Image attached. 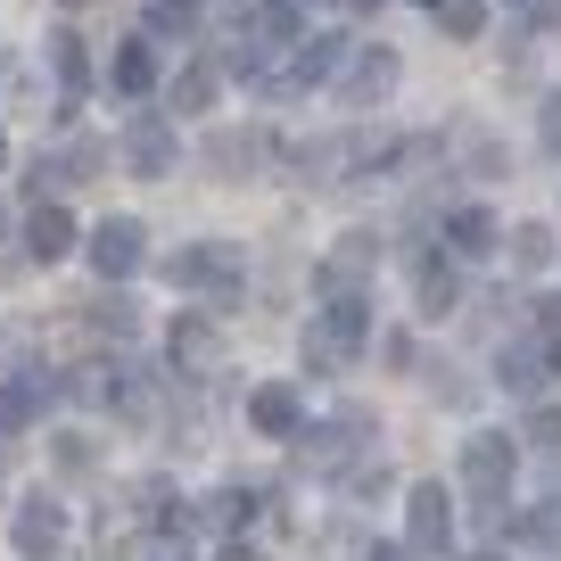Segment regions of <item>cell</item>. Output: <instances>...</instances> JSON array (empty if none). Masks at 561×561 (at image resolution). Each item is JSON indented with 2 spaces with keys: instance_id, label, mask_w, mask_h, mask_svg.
Masks as SVG:
<instances>
[{
  "instance_id": "obj_13",
  "label": "cell",
  "mask_w": 561,
  "mask_h": 561,
  "mask_svg": "<svg viewBox=\"0 0 561 561\" xmlns=\"http://www.w3.org/2000/svg\"><path fill=\"white\" fill-rule=\"evenodd\" d=\"M67 248H75V215L67 207H34L25 215V256L34 264H58Z\"/></svg>"
},
{
  "instance_id": "obj_9",
  "label": "cell",
  "mask_w": 561,
  "mask_h": 561,
  "mask_svg": "<svg viewBox=\"0 0 561 561\" xmlns=\"http://www.w3.org/2000/svg\"><path fill=\"white\" fill-rule=\"evenodd\" d=\"M347 50H355V42H339V34H306L298 50H289V75H280V91H314V83H339Z\"/></svg>"
},
{
  "instance_id": "obj_10",
  "label": "cell",
  "mask_w": 561,
  "mask_h": 561,
  "mask_svg": "<svg viewBox=\"0 0 561 561\" xmlns=\"http://www.w3.org/2000/svg\"><path fill=\"white\" fill-rule=\"evenodd\" d=\"M9 537H18V553H25V561H42L58 537H67V512H58V495H50V488H34V495L18 504V520H9Z\"/></svg>"
},
{
  "instance_id": "obj_25",
  "label": "cell",
  "mask_w": 561,
  "mask_h": 561,
  "mask_svg": "<svg viewBox=\"0 0 561 561\" xmlns=\"http://www.w3.org/2000/svg\"><path fill=\"white\" fill-rule=\"evenodd\" d=\"M446 231L462 240V256H488V248H495V215H479V207H462Z\"/></svg>"
},
{
  "instance_id": "obj_3",
  "label": "cell",
  "mask_w": 561,
  "mask_h": 561,
  "mask_svg": "<svg viewBox=\"0 0 561 561\" xmlns=\"http://www.w3.org/2000/svg\"><path fill=\"white\" fill-rule=\"evenodd\" d=\"M404 512H413V520H404V553H446V545H455V495H446L438 479H421V488L404 495Z\"/></svg>"
},
{
  "instance_id": "obj_34",
  "label": "cell",
  "mask_w": 561,
  "mask_h": 561,
  "mask_svg": "<svg viewBox=\"0 0 561 561\" xmlns=\"http://www.w3.org/2000/svg\"><path fill=\"white\" fill-rule=\"evenodd\" d=\"M371 561H404V545H380V553H371Z\"/></svg>"
},
{
  "instance_id": "obj_31",
  "label": "cell",
  "mask_w": 561,
  "mask_h": 561,
  "mask_svg": "<svg viewBox=\"0 0 561 561\" xmlns=\"http://www.w3.org/2000/svg\"><path fill=\"white\" fill-rule=\"evenodd\" d=\"M545 140H553V149H561V91H553V100H545Z\"/></svg>"
},
{
  "instance_id": "obj_1",
  "label": "cell",
  "mask_w": 561,
  "mask_h": 561,
  "mask_svg": "<svg viewBox=\"0 0 561 561\" xmlns=\"http://www.w3.org/2000/svg\"><path fill=\"white\" fill-rule=\"evenodd\" d=\"M512 462H520V446H512L504 430H471V438H462V488H471L488 512H504V495H512Z\"/></svg>"
},
{
  "instance_id": "obj_4",
  "label": "cell",
  "mask_w": 561,
  "mask_h": 561,
  "mask_svg": "<svg viewBox=\"0 0 561 561\" xmlns=\"http://www.w3.org/2000/svg\"><path fill=\"white\" fill-rule=\"evenodd\" d=\"M371 264H380V231H347V240L314 264V289L322 298H355V289L371 280Z\"/></svg>"
},
{
  "instance_id": "obj_37",
  "label": "cell",
  "mask_w": 561,
  "mask_h": 561,
  "mask_svg": "<svg viewBox=\"0 0 561 561\" xmlns=\"http://www.w3.org/2000/svg\"><path fill=\"white\" fill-rule=\"evenodd\" d=\"M58 9H83V0H58Z\"/></svg>"
},
{
  "instance_id": "obj_26",
  "label": "cell",
  "mask_w": 561,
  "mask_h": 561,
  "mask_svg": "<svg viewBox=\"0 0 561 561\" xmlns=\"http://www.w3.org/2000/svg\"><path fill=\"white\" fill-rule=\"evenodd\" d=\"M83 314H91V331H100V339H133V298H124V289H116V298H100V306H83Z\"/></svg>"
},
{
  "instance_id": "obj_18",
  "label": "cell",
  "mask_w": 561,
  "mask_h": 561,
  "mask_svg": "<svg viewBox=\"0 0 561 561\" xmlns=\"http://www.w3.org/2000/svg\"><path fill=\"white\" fill-rule=\"evenodd\" d=\"M215 91H224V67H207V58H198V67H182V75H174V116H207Z\"/></svg>"
},
{
  "instance_id": "obj_23",
  "label": "cell",
  "mask_w": 561,
  "mask_h": 561,
  "mask_svg": "<svg viewBox=\"0 0 561 561\" xmlns=\"http://www.w3.org/2000/svg\"><path fill=\"white\" fill-rule=\"evenodd\" d=\"M512 264H520V273H545V264H553V231L520 224V231H512Z\"/></svg>"
},
{
  "instance_id": "obj_40",
  "label": "cell",
  "mask_w": 561,
  "mask_h": 561,
  "mask_svg": "<svg viewBox=\"0 0 561 561\" xmlns=\"http://www.w3.org/2000/svg\"><path fill=\"white\" fill-rule=\"evenodd\" d=\"M430 9H438V0H430Z\"/></svg>"
},
{
  "instance_id": "obj_24",
  "label": "cell",
  "mask_w": 561,
  "mask_h": 561,
  "mask_svg": "<svg viewBox=\"0 0 561 561\" xmlns=\"http://www.w3.org/2000/svg\"><path fill=\"white\" fill-rule=\"evenodd\" d=\"M438 25L455 42H479V34H488V9H479V0H438Z\"/></svg>"
},
{
  "instance_id": "obj_17",
  "label": "cell",
  "mask_w": 561,
  "mask_h": 561,
  "mask_svg": "<svg viewBox=\"0 0 561 561\" xmlns=\"http://www.w3.org/2000/svg\"><path fill=\"white\" fill-rule=\"evenodd\" d=\"M42 404H50V380H0V430H34Z\"/></svg>"
},
{
  "instance_id": "obj_35",
  "label": "cell",
  "mask_w": 561,
  "mask_h": 561,
  "mask_svg": "<svg viewBox=\"0 0 561 561\" xmlns=\"http://www.w3.org/2000/svg\"><path fill=\"white\" fill-rule=\"evenodd\" d=\"M224 561H256V553H248V545H231V553H224Z\"/></svg>"
},
{
  "instance_id": "obj_7",
  "label": "cell",
  "mask_w": 561,
  "mask_h": 561,
  "mask_svg": "<svg viewBox=\"0 0 561 561\" xmlns=\"http://www.w3.org/2000/svg\"><path fill=\"white\" fill-rule=\"evenodd\" d=\"M165 280H174V289H231V280H240V248L198 240V248H182V256H165Z\"/></svg>"
},
{
  "instance_id": "obj_30",
  "label": "cell",
  "mask_w": 561,
  "mask_h": 561,
  "mask_svg": "<svg viewBox=\"0 0 561 561\" xmlns=\"http://www.w3.org/2000/svg\"><path fill=\"white\" fill-rule=\"evenodd\" d=\"M545 355L561 364V306H545Z\"/></svg>"
},
{
  "instance_id": "obj_16",
  "label": "cell",
  "mask_w": 561,
  "mask_h": 561,
  "mask_svg": "<svg viewBox=\"0 0 561 561\" xmlns=\"http://www.w3.org/2000/svg\"><path fill=\"white\" fill-rule=\"evenodd\" d=\"M149 83H158V58H149V42H116V58H107V91L140 100Z\"/></svg>"
},
{
  "instance_id": "obj_12",
  "label": "cell",
  "mask_w": 561,
  "mask_h": 561,
  "mask_svg": "<svg viewBox=\"0 0 561 561\" xmlns=\"http://www.w3.org/2000/svg\"><path fill=\"white\" fill-rule=\"evenodd\" d=\"M248 430H264V438H298L306 430V404L289 380H264L256 397H248Z\"/></svg>"
},
{
  "instance_id": "obj_6",
  "label": "cell",
  "mask_w": 561,
  "mask_h": 561,
  "mask_svg": "<svg viewBox=\"0 0 561 561\" xmlns=\"http://www.w3.org/2000/svg\"><path fill=\"white\" fill-rule=\"evenodd\" d=\"M339 107H355V116H364V107H380L388 91H397V58L388 50H347V67H339Z\"/></svg>"
},
{
  "instance_id": "obj_11",
  "label": "cell",
  "mask_w": 561,
  "mask_h": 561,
  "mask_svg": "<svg viewBox=\"0 0 561 561\" xmlns=\"http://www.w3.org/2000/svg\"><path fill=\"white\" fill-rule=\"evenodd\" d=\"M140 248H149V231H140L133 215H107V224L91 231V264H100L107 280H124V273H133V264H140Z\"/></svg>"
},
{
  "instance_id": "obj_32",
  "label": "cell",
  "mask_w": 561,
  "mask_h": 561,
  "mask_svg": "<svg viewBox=\"0 0 561 561\" xmlns=\"http://www.w3.org/2000/svg\"><path fill=\"white\" fill-rule=\"evenodd\" d=\"M339 9H347V18H371V9H380V0H339Z\"/></svg>"
},
{
  "instance_id": "obj_22",
  "label": "cell",
  "mask_w": 561,
  "mask_h": 561,
  "mask_svg": "<svg viewBox=\"0 0 561 561\" xmlns=\"http://www.w3.org/2000/svg\"><path fill=\"white\" fill-rule=\"evenodd\" d=\"M191 34H198L191 0H158V9H149V42H191Z\"/></svg>"
},
{
  "instance_id": "obj_27",
  "label": "cell",
  "mask_w": 561,
  "mask_h": 561,
  "mask_svg": "<svg viewBox=\"0 0 561 561\" xmlns=\"http://www.w3.org/2000/svg\"><path fill=\"white\" fill-rule=\"evenodd\" d=\"M520 446H545V455H561V404H537V413H528Z\"/></svg>"
},
{
  "instance_id": "obj_8",
  "label": "cell",
  "mask_w": 561,
  "mask_h": 561,
  "mask_svg": "<svg viewBox=\"0 0 561 561\" xmlns=\"http://www.w3.org/2000/svg\"><path fill=\"white\" fill-rule=\"evenodd\" d=\"M264 158H273V140H264L256 124H248V133H240V124H224V133L207 140V174H215V182H248Z\"/></svg>"
},
{
  "instance_id": "obj_29",
  "label": "cell",
  "mask_w": 561,
  "mask_h": 561,
  "mask_svg": "<svg viewBox=\"0 0 561 561\" xmlns=\"http://www.w3.org/2000/svg\"><path fill=\"white\" fill-rule=\"evenodd\" d=\"M50 446H58V471H91V438L67 430V438H50Z\"/></svg>"
},
{
  "instance_id": "obj_2",
  "label": "cell",
  "mask_w": 561,
  "mask_h": 561,
  "mask_svg": "<svg viewBox=\"0 0 561 561\" xmlns=\"http://www.w3.org/2000/svg\"><path fill=\"white\" fill-rule=\"evenodd\" d=\"M364 314H371L364 298H331V306H322V322L306 331V371H339V364H347V355L371 339Z\"/></svg>"
},
{
  "instance_id": "obj_38",
  "label": "cell",
  "mask_w": 561,
  "mask_h": 561,
  "mask_svg": "<svg viewBox=\"0 0 561 561\" xmlns=\"http://www.w3.org/2000/svg\"><path fill=\"white\" fill-rule=\"evenodd\" d=\"M0 231H9V207H0Z\"/></svg>"
},
{
  "instance_id": "obj_28",
  "label": "cell",
  "mask_w": 561,
  "mask_h": 561,
  "mask_svg": "<svg viewBox=\"0 0 561 561\" xmlns=\"http://www.w3.org/2000/svg\"><path fill=\"white\" fill-rule=\"evenodd\" d=\"M430 397L438 404H471V380H462L455 364H430Z\"/></svg>"
},
{
  "instance_id": "obj_14",
  "label": "cell",
  "mask_w": 561,
  "mask_h": 561,
  "mask_svg": "<svg viewBox=\"0 0 561 561\" xmlns=\"http://www.w3.org/2000/svg\"><path fill=\"white\" fill-rule=\"evenodd\" d=\"M215 364H224V339H215V322L182 314V322H174V371H191V380H198V371H215Z\"/></svg>"
},
{
  "instance_id": "obj_19",
  "label": "cell",
  "mask_w": 561,
  "mask_h": 561,
  "mask_svg": "<svg viewBox=\"0 0 561 561\" xmlns=\"http://www.w3.org/2000/svg\"><path fill=\"white\" fill-rule=\"evenodd\" d=\"M413 289H421V314H446V306L462 298L455 264H438V256H421V264H413Z\"/></svg>"
},
{
  "instance_id": "obj_5",
  "label": "cell",
  "mask_w": 561,
  "mask_h": 561,
  "mask_svg": "<svg viewBox=\"0 0 561 561\" xmlns=\"http://www.w3.org/2000/svg\"><path fill=\"white\" fill-rule=\"evenodd\" d=\"M174 158H182V140H174L165 116H133V124H124V165H133L140 182H165Z\"/></svg>"
},
{
  "instance_id": "obj_39",
  "label": "cell",
  "mask_w": 561,
  "mask_h": 561,
  "mask_svg": "<svg viewBox=\"0 0 561 561\" xmlns=\"http://www.w3.org/2000/svg\"><path fill=\"white\" fill-rule=\"evenodd\" d=\"M0 158H9V140H0Z\"/></svg>"
},
{
  "instance_id": "obj_15",
  "label": "cell",
  "mask_w": 561,
  "mask_h": 561,
  "mask_svg": "<svg viewBox=\"0 0 561 561\" xmlns=\"http://www.w3.org/2000/svg\"><path fill=\"white\" fill-rule=\"evenodd\" d=\"M545 371H553V355H545L537 339H520V347H504V355H495V380H504L512 397H537V388H545Z\"/></svg>"
},
{
  "instance_id": "obj_33",
  "label": "cell",
  "mask_w": 561,
  "mask_h": 561,
  "mask_svg": "<svg viewBox=\"0 0 561 561\" xmlns=\"http://www.w3.org/2000/svg\"><path fill=\"white\" fill-rule=\"evenodd\" d=\"M545 25H553V34H561V0H545Z\"/></svg>"
},
{
  "instance_id": "obj_21",
  "label": "cell",
  "mask_w": 561,
  "mask_h": 561,
  "mask_svg": "<svg viewBox=\"0 0 561 561\" xmlns=\"http://www.w3.org/2000/svg\"><path fill=\"white\" fill-rule=\"evenodd\" d=\"M520 545H561V504H528L520 520H504Z\"/></svg>"
},
{
  "instance_id": "obj_20",
  "label": "cell",
  "mask_w": 561,
  "mask_h": 561,
  "mask_svg": "<svg viewBox=\"0 0 561 561\" xmlns=\"http://www.w3.org/2000/svg\"><path fill=\"white\" fill-rule=\"evenodd\" d=\"M50 75L67 83V100L91 83V58H83V42H75V34H50Z\"/></svg>"
},
{
  "instance_id": "obj_36",
  "label": "cell",
  "mask_w": 561,
  "mask_h": 561,
  "mask_svg": "<svg viewBox=\"0 0 561 561\" xmlns=\"http://www.w3.org/2000/svg\"><path fill=\"white\" fill-rule=\"evenodd\" d=\"M471 561H504V553H471Z\"/></svg>"
}]
</instances>
